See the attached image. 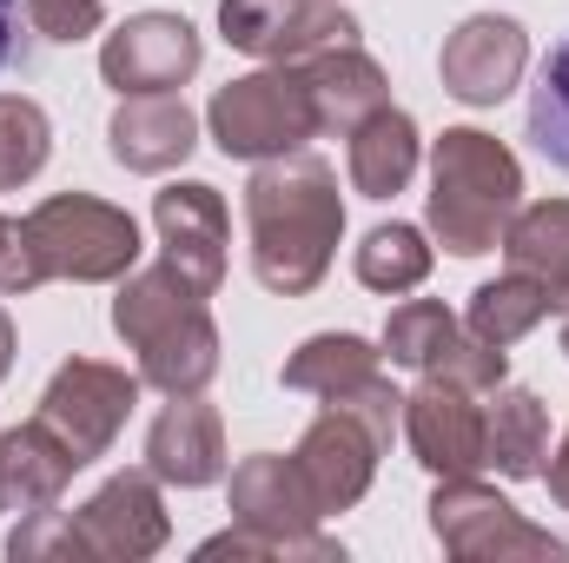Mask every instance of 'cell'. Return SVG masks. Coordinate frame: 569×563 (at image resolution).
<instances>
[{
  "label": "cell",
  "mask_w": 569,
  "mask_h": 563,
  "mask_svg": "<svg viewBox=\"0 0 569 563\" xmlns=\"http://www.w3.org/2000/svg\"><path fill=\"white\" fill-rule=\"evenodd\" d=\"M385 372V352L371 345V338H358V332H318V338H305L291 358H284V385L291 392H311V398H338V392H351V385H365V378H378Z\"/></svg>",
  "instance_id": "cb8c5ba5"
},
{
  "label": "cell",
  "mask_w": 569,
  "mask_h": 563,
  "mask_svg": "<svg viewBox=\"0 0 569 563\" xmlns=\"http://www.w3.org/2000/svg\"><path fill=\"white\" fill-rule=\"evenodd\" d=\"M550 457V405L530 385H497L483 405V464H497L503 477H543Z\"/></svg>",
  "instance_id": "44dd1931"
},
{
  "label": "cell",
  "mask_w": 569,
  "mask_h": 563,
  "mask_svg": "<svg viewBox=\"0 0 569 563\" xmlns=\"http://www.w3.org/2000/svg\"><path fill=\"white\" fill-rule=\"evenodd\" d=\"M385 358L418 372V378H457L483 398L510 378V358L497 345H483L443 298H405L385 318Z\"/></svg>",
  "instance_id": "ba28073f"
},
{
  "label": "cell",
  "mask_w": 569,
  "mask_h": 563,
  "mask_svg": "<svg viewBox=\"0 0 569 563\" xmlns=\"http://www.w3.org/2000/svg\"><path fill=\"white\" fill-rule=\"evenodd\" d=\"M430 259H437V253L425 246L418 226H405V219L371 226L365 246H358V285H371V292H385V298L418 292V285L430 279Z\"/></svg>",
  "instance_id": "484cf974"
},
{
  "label": "cell",
  "mask_w": 569,
  "mask_h": 563,
  "mask_svg": "<svg viewBox=\"0 0 569 563\" xmlns=\"http://www.w3.org/2000/svg\"><path fill=\"white\" fill-rule=\"evenodd\" d=\"M305 87H311V113H318V134H338L351 140L378 107H391V80L385 67L351 40V47H325V53H305L298 60Z\"/></svg>",
  "instance_id": "e0dca14e"
},
{
  "label": "cell",
  "mask_w": 569,
  "mask_h": 563,
  "mask_svg": "<svg viewBox=\"0 0 569 563\" xmlns=\"http://www.w3.org/2000/svg\"><path fill=\"white\" fill-rule=\"evenodd\" d=\"M20 7L27 0H0V67H13V53H20Z\"/></svg>",
  "instance_id": "4dcf8cb0"
},
{
  "label": "cell",
  "mask_w": 569,
  "mask_h": 563,
  "mask_svg": "<svg viewBox=\"0 0 569 563\" xmlns=\"http://www.w3.org/2000/svg\"><path fill=\"white\" fill-rule=\"evenodd\" d=\"M563 352H569V312H563Z\"/></svg>",
  "instance_id": "e575fe53"
},
{
  "label": "cell",
  "mask_w": 569,
  "mask_h": 563,
  "mask_svg": "<svg viewBox=\"0 0 569 563\" xmlns=\"http://www.w3.org/2000/svg\"><path fill=\"white\" fill-rule=\"evenodd\" d=\"M246 233H252V273L266 292H284V298L318 292L345 239L338 172L318 152L259 159L246 186Z\"/></svg>",
  "instance_id": "6da1fadb"
},
{
  "label": "cell",
  "mask_w": 569,
  "mask_h": 563,
  "mask_svg": "<svg viewBox=\"0 0 569 563\" xmlns=\"http://www.w3.org/2000/svg\"><path fill=\"white\" fill-rule=\"evenodd\" d=\"M523 67H530V33H523V20H510V13H470V20L443 40V53H437L443 93L463 100V107H497V100H510L517 80H523Z\"/></svg>",
  "instance_id": "7c38bea8"
},
{
  "label": "cell",
  "mask_w": 569,
  "mask_h": 563,
  "mask_svg": "<svg viewBox=\"0 0 569 563\" xmlns=\"http://www.w3.org/2000/svg\"><path fill=\"white\" fill-rule=\"evenodd\" d=\"M503 259L543 285L557 312H569V199L517 206L503 226Z\"/></svg>",
  "instance_id": "603a6c76"
},
{
  "label": "cell",
  "mask_w": 569,
  "mask_h": 563,
  "mask_svg": "<svg viewBox=\"0 0 569 563\" xmlns=\"http://www.w3.org/2000/svg\"><path fill=\"white\" fill-rule=\"evenodd\" d=\"M219 27L239 53L259 60H305L358 40V20L338 0H219Z\"/></svg>",
  "instance_id": "8fae6325"
},
{
  "label": "cell",
  "mask_w": 569,
  "mask_h": 563,
  "mask_svg": "<svg viewBox=\"0 0 569 563\" xmlns=\"http://www.w3.org/2000/svg\"><path fill=\"white\" fill-rule=\"evenodd\" d=\"M27 27L40 40L73 47V40H87V33L107 27V0H27Z\"/></svg>",
  "instance_id": "f546056e"
},
{
  "label": "cell",
  "mask_w": 569,
  "mask_h": 563,
  "mask_svg": "<svg viewBox=\"0 0 569 563\" xmlns=\"http://www.w3.org/2000/svg\"><path fill=\"white\" fill-rule=\"evenodd\" d=\"M557 305H550V292L530 279V273H503V279H490V285H477L470 292V312H463V325L483 338V345H497V352H510L517 338H530L543 318H550Z\"/></svg>",
  "instance_id": "d4e9b609"
},
{
  "label": "cell",
  "mask_w": 569,
  "mask_h": 563,
  "mask_svg": "<svg viewBox=\"0 0 569 563\" xmlns=\"http://www.w3.org/2000/svg\"><path fill=\"white\" fill-rule=\"evenodd\" d=\"M530 146L569 172V40L550 47L543 73H537V93H530Z\"/></svg>",
  "instance_id": "83f0119b"
},
{
  "label": "cell",
  "mask_w": 569,
  "mask_h": 563,
  "mask_svg": "<svg viewBox=\"0 0 569 563\" xmlns=\"http://www.w3.org/2000/svg\"><path fill=\"white\" fill-rule=\"evenodd\" d=\"M140 385L146 378L140 372H127V365H107V358H67V365L47 378L33 418L47 424V431L67 444V457L87 471V464L107 457L113 437L127 431L133 405H140Z\"/></svg>",
  "instance_id": "8992f818"
},
{
  "label": "cell",
  "mask_w": 569,
  "mask_h": 563,
  "mask_svg": "<svg viewBox=\"0 0 569 563\" xmlns=\"http://www.w3.org/2000/svg\"><path fill=\"white\" fill-rule=\"evenodd\" d=\"M113 332L127 338V352H140V378L166 398L206 392L219 378V325L206 312V292L186 285L166 259L120 279Z\"/></svg>",
  "instance_id": "3957f363"
},
{
  "label": "cell",
  "mask_w": 569,
  "mask_h": 563,
  "mask_svg": "<svg viewBox=\"0 0 569 563\" xmlns=\"http://www.w3.org/2000/svg\"><path fill=\"white\" fill-rule=\"evenodd\" d=\"M166 537H172V524H166V497H159L152 471H120L80 511H67V551L73 557L140 563V557H159Z\"/></svg>",
  "instance_id": "9c48e42d"
},
{
  "label": "cell",
  "mask_w": 569,
  "mask_h": 563,
  "mask_svg": "<svg viewBox=\"0 0 569 563\" xmlns=\"http://www.w3.org/2000/svg\"><path fill=\"white\" fill-rule=\"evenodd\" d=\"M232 524H252V531H279V537H311L325 524L311 484L298 477V464L279 451H259L232 471Z\"/></svg>",
  "instance_id": "d6986e66"
},
{
  "label": "cell",
  "mask_w": 569,
  "mask_h": 563,
  "mask_svg": "<svg viewBox=\"0 0 569 563\" xmlns=\"http://www.w3.org/2000/svg\"><path fill=\"white\" fill-rule=\"evenodd\" d=\"M418 120L405 113V107H378L351 146H345V166H351V192H365V199H398L405 186H411V172H418Z\"/></svg>",
  "instance_id": "7402d4cb"
},
{
  "label": "cell",
  "mask_w": 569,
  "mask_h": 563,
  "mask_svg": "<svg viewBox=\"0 0 569 563\" xmlns=\"http://www.w3.org/2000/svg\"><path fill=\"white\" fill-rule=\"evenodd\" d=\"M53 152V120L27 93H0V192L27 186Z\"/></svg>",
  "instance_id": "4316f807"
},
{
  "label": "cell",
  "mask_w": 569,
  "mask_h": 563,
  "mask_svg": "<svg viewBox=\"0 0 569 563\" xmlns=\"http://www.w3.org/2000/svg\"><path fill=\"white\" fill-rule=\"evenodd\" d=\"M430 531L463 563H517V557H569L563 537L530 524L510 497H497L477 477H437L430 491Z\"/></svg>",
  "instance_id": "52a82bcc"
},
{
  "label": "cell",
  "mask_w": 569,
  "mask_h": 563,
  "mask_svg": "<svg viewBox=\"0 0 569 563\" xmlns=\"http://www.w3.org/2000/svg\"><path fill=\"white\" fill-rule=\"evenodd\" d=\"M73 457H67V444L47 431L40 418L13 424V431H0V511H47V504H60V491L73 484Z\"/></svg>",
  "instance_id": "ffe728a7"
},
{
  "label": "cell",
  "mask_w": 569,
  "mask_h": 563,
  "mask_svg": "<svg viewBox=\"0 0 569 563\" xmlns=\"http://www.w3.org/2000/svg\"><path fill=\"white\" fill-rule=\"evenodd\" d=\"M483 392L457 385V378H425L405 398V437L418 451L430 477H477L483 471Z\"/></svg>",
  "instance_id": "4fadbf2b"
},
{
  "label": "cell",
  "mask_w": 569,
  "mask_h": 563,
  "mask_svg": "<svg viewBox=\"0 0 569 563\" xmlns=\"http://www.w3.org/2000/svg\"><path fill=\"white\" fill-rule=\"evenodd\" d=\"M7 372H13V318L0 312V378H7Z\"/></svg>",
  "instance_id": "d6a6232c"
},
{
  "label": "cell",
  "mask_w": 569,
  "mask_h": 563,
  "mask_svg": "<svg viewBox=\"0 0 569 563\" xmlns=\"http://www.w3.org/2000/svg\"><path fill=\"white\" fill-rule=\"evenodd\" d=\"M206 127L226 159H284L305 140H318V113L298 60H272L246 80H226L206 107Z\"/></svg>",
  "instance_id": "5b68a950"
},
{
  "label": "cell",
  "mask_w": 569,
  "mask_h": 563,
  "mask_svg": "<svg viewBox=\"0 0 569 563\" xmlns=\"http://www.w3.org/2000/svg\"><path fill=\"white\" fill-rule=\"evenodd\" d=\"M517 206H523L517 152L483 127H443V140L430 146V233H437V246L457 259L497 253Z\"/></svg>",
  "instance_id": "277c9868"
},
{
  "label": "cell",
  "mask_w": 569,
  "mask_h": 563,
  "mask_svg": "<svg viewBox=\"0 0 569 563\" xmlns=\"http://www.w3.org/2000/svg\"><path fill=\"white\" fill-rule=\"evenodd\" d=\"M378 457H385V444L371 437V424L351 418V412H338V405H325L318 418L305 424V437H298V451H291V464H298V477L311 484V497H318L325 517L351 511V504L371 491Z\"/></svg>",
  "instance_id": "5bb4252c"
},
{
  "label": "cell",
  "mask_w": 569,
  "mask_h": 563,
  "mask_svg": "<svg viewBox=\"0 0 569 563\" xmlns=\"http://www.w3.org/2000/svg\"><path fill=\"white\" fill-rule=\"evenodd\" d=\"M152 226L166 246V266L206 298L226 285V199L206 179H179L152 199Z\"/></svg>",
  "instance_id": "9a60e30c"
},
{
  "label": "cell",
  "mask_w": 569,
  "mask_h": 563,
  "mask_svg": "<svg viewBox=\"0 0 569 563\" xmlns=\"http://www.w3.org/2000/svg\"><path fill=\"white\" fill-rule=\"evenodd\" d=\"M7 233H13V219H0V246H7Z\"/></svg>",
  "instance_id": "836d02e7"
},
{
  "label": "cell",
  "mask_w": 569,
  "mask_h": 563,
  "mask_svg": "<svg viewBox=\"0 0 569 563\" xmlns=\"http://www.w3.org/2000/svg\"><path fill=\"white\" fill-rule=\"evenodd\" d=\"M140 266V226L127 206L93 192H53L27 219H13L0 246V298L40 292L47 279L113 285Z\"/></svg>",
  "instance_id": "7a4b0ae2"
},
{
  "label": "cell",
  "mask_w": 569,
  "mask_h": 563,
  "mask_svg": "<svg viewBox=\"0 0 569 563\" xmlns=\"http://www.w3.org/2000/svg\"><path fill=\"white\" fill-rule=\"evenodd\" d=\"M107 146L127 172H172L199 146V113L179 93H127L107 120Z\"/></svg>",
  "instance_id": "ac0fdd59"
},
{
  "label": "cell",
  "mask_w": 569,
  "mask_h": 563,
  "mask_svg": "<svg viewBox=\"0 0 569 563\" xmlns=\"http://www.w3.org/2000/svg\"><path fill=\"white\" fill-rule=\"evenodd\" d=\"M206 47H199V27L186 13H133L107 33L100 47V80L127 100V93H179L192 73H199Z\"/></svg>",
  "instance_id": "30bf717a"
},
{
  "label": "cell",
  "mask_w": 569,
  "mask_h": 563,
  "mask_svg": "<svg viewBox=\"0 0 569 563\" xmlns=\"http://www.w3.org/2000/svg\"><path fill=\"white\" fill-rule=\"evenodd\" d=\"M146 471H152L159 484H179V491L219 484V477H226V418H219L199 392L172 398V405L152 418V431H146Z\"/></svg>",
  "instance_id": "2e32d148"
},
{
  "label": "cell",
  "mask_w": 569,
  "mask_h": 563,
  "mask_svg": "<svg viewBox=\"0 0 569 563\" xmlns=\"http://www.w3.org/2000/svg\"><path fill=\"white\" fill-rule=\"evenodd\" d=\"M199 557H345V544H331V537H279V531H252V524H232V531H219V537H206L199 544Z\"/></svg>",
  "instance_id": "f1b7e54d"
},
{
  "label": "cell",
  "mask_w": 569,
  "mask_h": 563,
  "mask_svg": "<svg viewBox=\"0 0 569 563\" xmlns=\"http://www.w3.org/2000/svg\"><path fill=\"white\" fill-rule=\"evenodd\" d=\"M543 477H550V497H557V511H569V431H563V444H557V457L543 464Z\"/></svg>",
  "instance_id": "1f68e13d"
}]
</instances>
